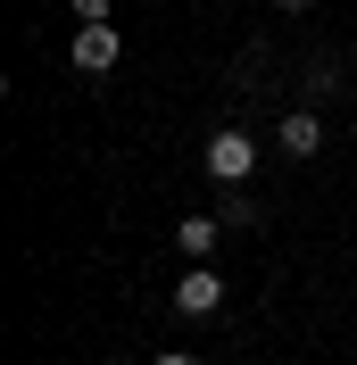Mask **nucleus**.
Here are the masks:
<instances>
[{
  "mask_svg": "<svg viewBox=\"0 0 357 365\" xmlns=\"http://www.w3.org/2000/svg\"><path fill=\"white\" fill-rule=\"evenodd\" d=\"M116 50H125V42H116V25H84V34H75V67H84V75H109Z\"/></svg>",
  "mask_w": 357,
  "mask_h": 365,
  "instance_id": "3",
  "label": "nucleus"
},
{
  "mask_svg": "<svg viewBox=\"0 0 357 365\" xmlns=\"http://www.w3.org/2000/svg\"><path fill=\"white\" fill-rule=\"evenodd\" d=\"M216 216H224L233 232H249V225H258V207H249V191H241V182H224V207H216Z\"/></svg>",
  "mask_w": 357,
  "mask_h": 365,
  "instance_id": "6",
  "label": "nucleus"
},
{
  "mask_svg": "<svg viewBox=\"0 0 357 365\" xmlns=\"http://www.w3.org/2000/svg\"><path fill=\"white\" fill-rule=\"evenodd\" d=\"M274 9H316V0H274Z\"/></svg>",
  "mask_w": 357,
  "mask_h": 365,
  "instance_id": "9",
  "label": "nucleus"
},
{
  "mask_svg": "<svg viewBox=\"0 0 357 365\" xmlns=\"http://www.w3.org/2000/svg\"><path fill=\"white\" fill-rule=\"evenodd\" d=\"M249 166H258V150H249V133H241V125L208 133V175H216V182H249Z\"/></svg>",
  "mask_w": 357,
  "mask_h": 365,
  "instance_id": "1",
  "label": "nucleus"
},
{
  "mask_svg": "<svg viewBox=\"0 0 357 365\" xmlns=\"http://www.w3.org/2000/svg\"><path fill=\"white\" fill-rule=\"evenodd\" d=\"M158 365H200V357H191V349H166V357H158Z\"/></svg>",
  "mask_w": 357,
  "mask_h": 365,
  "instance_id": "8",
  "label": "nucleus"
},
{
  "mask_svg": "<svg viewBox=\"0 0 357 365\" xmlns=\"http://www.w3.org/2000/svg\"><path fill=\"white\" fill-rule=\"evenodd\" d=\"M216 299H224V274H208L200 257H191V274L175 282V316H216Z\"/></svg>",
  "mask_w": 357,
  "mask_h": 365,
  "instance_id": "2",
  "label": "nucleus"
},
{
  "mask_svg": "<svg viewBox=\"0 0 357 365\" xmlns=\"http://www.w3.org/2000/svg\"><path fill=\"white\" fill-rule=\"evenodd\" d=\"M291 150V158H316V150H324V125H316V108H291L283 116V133H274Z\"/></svg>",
  "mask_w": 357,
  "mask_h": 365,
  "instance_id": "4",
  "label": "nucleus"
},
{
  "mask_svg": "<svg viewBox=\"0 0 357 365\" xmlns=\"http://www.w3.org/2000/svg\"><path fill=\"white\" fill-rule=\"evenodd\" d=\"M216 232H224V216H183L175 241H183V257H208V250H216Z\"/></svg>",
  "mask_w": 357,
  "mask_h": 365,
  "instance_id": "5",
  "label": "nucleus"
},
{
  "mask_svg": "<svg viewBox=\"0 0 357 365\" xmlns=\"http://www.w3.org/2000/svg\"><path fill=\"white\" fill-rule=\"evenodd\" d=\"M109 365H116V357H109Z\"/></svg>",
  "mask_w": 357,
  "mask_h": 365,
  "instance_id": "10",
  "label": "nucleus"
},
{
  "mask_svg": "<svg viewBox=\"0 0 357 365\" xmlns=\"http://www.w3.org/2000/svg\"><path fill=\"white\" fill-rule=\"evenodd\" d=\"M109 9H116V0H75V17H84V25H116Z\"/></svg>",
  "mask_w": 357,
  "mask_h": 365,
  "instance_id": "7",
  "label": "nucleus"
}]
</instances>
